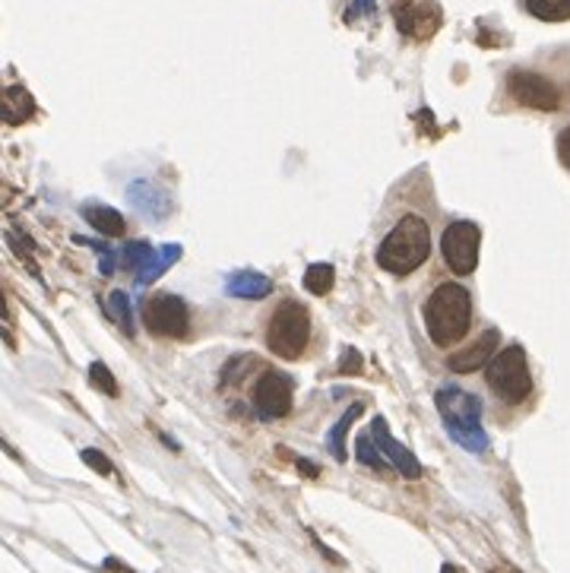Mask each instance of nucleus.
I'll return each instance as SVG.
<instances>
[{"instance_id":"obj_1","label":"nucleus","mask_w":570,"mask_h":573,"mask_svg":"<svg viewBox=\"0 0 570 573\" xmlns=\"http://www.w3.org/2000/svg\"><path fill=\"white\" fill-rule=\"evenodd\" d=\"M421 317H424V330L431 336V342L441 349H451L460 339H466L469 324H473L469 289H463L460 282H441L424 299Z\"/></svg>"},{"instance_id":"obj_2","label":"nucleus","mask_w":570,"mask_h":573,"mask_svg":"<svg viewBox=\"0 0 570 573\" xmlns=\"http://www.w3.org/2000/svg\"><path fill=\"white\" fill-rule=\"evenodd\" d=\"M428 254H431V229L421 215L409 212L393 225L377 247V267L393 276H409L428 260Z\"/></svg>"},{"instance_id":"obj_3","label":"nucleus","mask_w":570,"mask_h":573,"mask_svg":"<svg viewBox=\"0 0 570 573\" xmlns=\"http://www.w3.org/2000/svg\"><path fill=\"white\" fill-rule=\"evenodd\" d=\"M438 412L453 441L469 453L488 451V434L481 428V399L460 387H441L438 396Z\"/></svg>"},{"instance_id":"obj_4","label":"nucleus","mask_w":570,"mask_h":573,"mask_svg":"<svg viewBox=\"0 0 570 573\" xmlns=\"http://www.w3.org/2000/svg\"><path fill=\"white\" fill-rule=\"evenodd\" d=\"M311 342V314L307 307L295 299L279 302V307L272 311L270 324H267V349L276 359L295 362L304 355Z\"/></svg>"},{"instance_id":"obj_5","label":"nucleus","mask_w":570,"mask_h":573,"mask_svg":"<svg viewBox=\"0 0 570 573\" xmlns=\"http://www.w3.org/2000/svg\"><path fill=\"white\" fill-rule=\"evenodd\" d=\"M485 381L501 402H508V406L526 402L533 393V374H530L526 352L520 346L501 349L491 362L485 364Z\"/></svg>"},{"instance_id":"obj_6","label":"nucleus","mask_w":570,"mask_h":573,"mask_svg":"<svg viewBox=\"0 0 570 573\" xmlns=\"http://www.w3.org/2000/svg\"><path fill=\"white\" fill-rule=\"evenodd\" d=\"M479 247H481V232L476 222H466V219H456L444 229L441 235V254L447 260L456 276H469L479 267Z\"/></svg>"},{"instance_id":"obj_7","label":"nucleus","mask_w":570,"mask_h":573,"mask_svg":"<svg viewBox=\"0 0 570 573\" xmlns=\"http://www.w3.org/2000/svg\"><path fill=\"white\" fill-rule=\"evenodd\" d=\"M143 327L152 336H165V339H184L187 327H190V314H187V302L168 292H155L152 299L143 304Z\"/></svg>"},{"instance_id":"obj_8","label":"nucleus","mask_w":570,"mask_h":573,"mask_svg":"<svg viewBox=\"0 0 570 573\" xmlns=\"http://www.w3.org/2000/svg\"><path fill=\"white\" fill-rule=\"evenodd\" d=\"M251 402L257 409L260 419H286L292 412V402H295V384L289 374L282 371H267L257 377L254 390H251Z\"/></svg>"},{"instance_id":"obj_9","label":"nucleus","mask_w":570,"mask_h":573,"mask_svg":"<svg viewBox=\"0 0 570 573\" xmlns=\"http://www.w3.org/2000/svg\"><path fill=\"white\" fill-rule=\"evenodd\" d=\"M508 92L516 105L533 108V112H558L561 108V90L533 70H513L508 77Z\"/></svg>"},{"instance_id":"obj_10","label":"nucleus","mask_w":570,"mask_h":573,"mask_svg":"<svg viewBox=\"0 0 570 573\" xmlns=\"http://www.w3.org/2000/svg\"><path fill=\"white\" fill-rule=\"evenodd\" d=\"M371 437L377 441V447H381V453L387 456V463H391L393 469L403 476V479H409V482H416V479H421V463L416 459V453H409L396 437L391 434V428H387V422L377 416L374 422H371Z\"/></svg>"},{"instance_id":"obj_11","label":"nucleus","mask_w":570,"mask_h":573,"mask_svg":"<svg viewBox=\"0 0 570 573\" xmlns=\"http://www.w3.org/2000/svg\"><path fill=\"white\" fill-rule=\"evenodd\" d=\"M498 339H501V332L495 330V327H488V330H481L479 339H473L469 346H463L460 352H453L451 359H447V367H451L453 374H473V371H479L485 364L491 362L498 352Z\"/></svg>"},{"instance_id":"obj_12","label":"nucleus","mask_w":570,"mask_h":573,"mask_svg":"<svg viewBox=\"0 0 570 573\" xmlns=\"http://www.w3.org/2000/svg\"><path fill=\"white\" fill-rule=\"evenodd\" d=\"M396 20H399V30L412 38H431L434 32L441 30V7L434 0H424L419 7H409V10H396Z\"/></svg>"},{"instance_id":"obj_13","label":"nucleus","mask_w":570,"mask_h":573,"mask_svg":"<svg viewBox=\"0 0 570 573\" xmlns=\"http://www.w3.org/2000/svg\"><path fill=\"white\" fill-rule=\"evenodd\" d=\"M127 200L133 203V210H140L150 219H165L172 212V197L165 194V187L152 182H133L127 187Z\"/></svg>"},{"instance_id":"obj_14","label":"nucleus","mask_w":570,"mask_h":573,"mask_svg":"<svg viewBox=\"0 0 570 573\" xmlns=\"http://www.w3.org/2000/svg\"><path fill=\"white\" fill-rule=\"evenodd\" d=\"M225 292L232 295V299H244V302H260V299H267L272 292V282L264 276V272H254V270H239L232 272L229 279H225Z\"/></svg>"},{"instance_id":"obj_15","label":"nucleus","mask_w":570,"mask_h":573,"mask_svg":"<svg viewBox=\"0 0 570 573\" xmlns=\"http://www.w3.org/2000/svg\"><path fill=\"white\" fill-rule=\"evenodd\" d=\"M83 215H86V222H90L95 232H102L105 238H120L124 232H127V222H124V215L118 210H112V207H102V203H86L83 207Z\"/></svg>"},{"instance_id":"obj_16","label":"nucleus","mask_w":570,"mask_h":573,"mask_svg":"<svg viewBox=\"0 0 570 573\" xmlns=\"http://www.w3.org/2000/svg\"><path fill=\"white\" fill-rule=\"evenodd\" d=\"M35 115V102L23 86H7L3 90V121L10 127H20Z\"/></svg>"},{"instance_id":"obj_17","label":"nucleus","mask_w":570,"mask_h":573,"mask_svg":"<svg viewBox=\"0 0 570 573\" xmlns=\"http://www.w3.org/2000/svg\"><path fill=\"white\" fill-rule=\"evenodd\" d=\"M361 409H364L361 402H352V406L342 412V419H339V422L333 424L330 431H327V451L333 453V459H336V463H346V459H349V453H346V434H349L352 422H356V419L361 416Z\"/></svg>"},{"instance_id":"obj_18","label":"nucleus","mask_w":570,"mask_h":573,"mask_svg":"<svg viewBox=\"0 0 570 573\" xmlns=\"http://www.w3.org/2000/svg\"><path fill=\"white\" fill-rule=\"evenodd\" d=\"M181 254H184V250H181L178 244H165V247H159V250L150 257V264L137 272V285H150V282H155V279L168 270L175 260H181Z\"/></svg>"},{"instance_id":"obj_19","label":"nucleus","mask_w":570,"mask_h":573,"mask_svg":"<svg viewBox=\"0 0 570 573\" xmlns=\"http://www.w3.org/2000/svg\"><path fill=\"white\" fill-rule=\"evenodd\" d=\"M526 10L545 23H565L570 20V0H526Z\"/></svg>"},{"instance_id":"obj_20","label":"nucleus","mask_w":570,"mask_h":573,"mask_svg":"<svg viewBox=\"0 0 570 573\" xmlns=\"http://www.w3.org/2000/svg\"><path fill=\"white\" fill-rule=\"evenodd\" d=\"M333 282H336V272H333L330 264H314V267L304 270V289L311 295H327L333 289Z\"/></svg>"},{"instance_id":"obj_21","label":"nucleus","mask_w":570,"mask_h":573,"mask_svg":"<svg viewBox=\"0 0 570 573\" xmlns=\"http://www.w3.org/2000/svg\"><path fill=\"white\" fill-rule=\"evenodd\" d=\"M356 456H359V463H364L368 469H384V466H391L387 456L381 453L377 441H374L371 434H359V437H356Z\"/></svg>"},{"instance_id":"obj_22","label":"nucleus","mask_w":570,"mask_h":573,"mask_svg":"<svg viewBox=\"0 0 570 573\" xmlns=\"http://www.w3.org/2000/svg\"><path fill=\"white\" fill-rule=\"evenodd\" d=\"M155 254V247L147 242H133V244H127L124 250H120V264L127 267V270H133V272H140L147 264H150V257Z\"/></svg>"},{"instance_id":"obj_23","label":"nucleus","mask_w":570,"mask_h":573,"mask_svg":"<svg viewBox=\"0 0 570 573\" xmlns=\"http://www.w3.org/2000/svg\"><path fill=\"white\" fill-rule=\"evenodd\" d=\"M108 314H112V320L118 324L120 330L127 332V336H133V317H130V299H127L124 292H115V295L108 299Z\"/></svg>"},{"instance_id":"obj_24","label":"nucleus","mask_w":570,"mask_h":573,"mask_svg":"<svg viewBox=\"0 0 570 573\" xmlns=\"http://www.w3.org/2000/svg\"><path fill=\"white\" fill-rule=\"evenodd\" d=\"M90 381H92V387H98L102 393H108V396H118V381H115V374L105 367L102 362H95L90 367Z\"/></svg>"},{"instance_id":"obj_25","label":"nucleus","mask_w":570,"mask_h":573,"mask_svg":"<svg viewBox=\"0 0 570 573\" xmlns=\"http://www.w3.org/2000/svg\"><path fill=\"white\" fill-rule=\"evenodd\" d=\"M83 456V463L90 466L92 472H98V476H115V466H112V459L105 456L102 451H92V447H86V451L80 453Z\"/></svg>"},{"instance_id":"obj_26","label":"nucleus","mask_w":570,"mask_h":573,"mask_svg":"<svg viewBox=\"0 0 570 573\" xmlns=\"http://www.w3.org/2000/svg\"><path fill=\"white\" fill-rule=\"evenodd\" d=\"M361 371V355L356 349H346L342 352V364H339V374H359Z\"/></svg>"},{"instance_id":"obj_27","label":"nucleus","mask_w":570,"mask_h":573,"mask_svg":"<svg viewBox=\"0 0 570 573\" xmlns=\"http://www.w3.org/2000/svg\"><path fill=\"white\" fill-rule=\"evenodd\" d=\"M558 159H561V165L570 172V124L558 133Z\"/></svg>"},{"instance_id":"obj_28","label":"nucleus","mask_w":570,"mask_h":573,"mask_svg":"<svg viewBox=\"0 0 570 573\" xmlns=\"http://www.w3.org/2000/svg\"><path fill=\"white\" fill-rule=\"evenodd\" d=\"M371 10H374V0H356L349 16H356V13H371Z\"/></svg>"},{"instance_id":"obj_29","label":"nucleus","mask_w":570,"mask_h":573,"mask_svg":"<svg viewBox=\"0 0 570 573\" xmlns=\"http://www.w3.org/2000/svg\"><path fill=\"white\" fill-rule=\"evenodd\" d=\"M102 568H105V571H115V573H133V571H127V568L120 564L118 558H108V561H105Z\"/></svg>"}]
</instances>
